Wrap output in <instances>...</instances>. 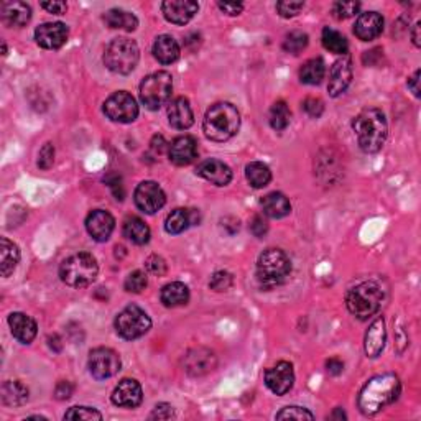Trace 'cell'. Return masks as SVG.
Instances as JSON below:
<instances>
[{
  "instance_id": "1",
  "label": "cell",
  "mask_w": 421,
  "mask_h": 421,
  "mask_svg": "<svg viewBox=\"0 0 421 421\" xmlns=\"http://www.w3.org/2000/svg\"><path fill=\"white\" fill-rule=\"evenodd\" d=\"M401 392L400 379L394 374L377 375L363 385L359 394V408L363 415H377L396 401Z\"/></svg>"
},
{
  "instance_id": "2",
  "label": "cell",
  "mask_w": 421,
  "mask_h": 421,
  "mask_svg": "<svg viewBox=\"0 0 421 421\" xmlns=\"http://www.w3.org/2000/svg\"><path fill=\"white\" fill-rule=\"evenodd\" d=\"M359 147L366 153H377L384 147L389 126L384 112L379 109H366L352 122Z\"/></svg>"
},
{
  "instance_id": "3",
  "label": "cell",
  "mask_w": 421,
  "mask_h": 421,
  "mask_svg": "<svg viewBox=\"0 0 421 421\" xmlns=\"http://www.w3.org/2000/svg\"><path fill=\"white\" fill-rule=\"evenodd\" d=\"M241 127V114L232 104L218 102L206 112L203 128L206 137L213 142H227Z\"/></svg>"
},
{
  "instance_id": "4",
  "label": "cell",
  "mask_w": 421,
  "mask_h": 421,
  "mask_svg": "<svg viewBox=\"0 0 421 421\" xmlns=\"http://www.w3.org/2000/svg\"><path fill=\"white\" fill-rule=\"evenodd\" d=\"M291 274L288 255L280 248H267L257 260V280L265 288H275L285 283Z\"/></svg>"
},
{
  "instance_id": "5",
  "label": "cell",
  "mask_w": 421,
  "mask_h": 421,
  "mask_svg": "<svg viewBox=\"0 0 421 421\" xmlns=\"http://www.w3.org/2000/svg\"><path fill=\"white\" fill-rule=\"evenodd\" d=\"M99 265L95 258L88 252L74 253L66 258L60 267V276L63 283L73 288H84L98 279Z\"/></svg>"
},
{
  "instance_id": "6",
  "label": "cell",
  "mask_w": 421,
  "mask_h": 421,
  "mask_svg": "<svg viewBox=\"0 0 421 421\" xmlns=\"http://www.w3.org/2000/svg\"><path fill=\"white\" fill-rule=\"evenodd\" d=\"M382 300H384V293L380 286L374 281H363L347 291L346 306L349 313L361 321H366L380 309Z\"/></svg>"
},
{
  "instance_id": "7",
  "label": "cell",
  "mask_w": 421,
  "mask_h": 421,
  "mask_svg": "<svg viewBox=\"0 0 421 421\" xmlns=\"http://www.w3.org/2000/svg\"><path fill=\"white\" fill-rule=\"evenodd\" d=\"M140 58L137 43L131 38H114L105 48L104 65L116 74H128L135 69Z\"/></svg>"
},
{
  "instance_id": "8",
  "label": "cell",
  "mask_w": 421,
  "mask_h": 421,
  "mask_svg": "<svg viewBox=\"0 0 421 421\" xmlns=\"http://www.w3.org/2000/svg\"><path fill=\"white\" fill-rule=\"evenodd\" d=\"M173 93V78L166 71H156L147 76L140 84V100L150 111H158L165 105Z\"/></svg>"
},
{
  "instance_id": "9",
  "label": "cell",
  "mask_w": 421,
  "mask_h": 421,
  "mask_svg": "<svg viewBox=\"0 0 421 421\" xmlns=\"http://www.w3.org/2000/svg\"><path fill=\"white\" fill-rule=\"evenodd\" d=\"M152 319L145 311L135 305L123 308L116 318V331L121 338L132 341L138 339L150 331Z\"/></svg>"
},
{
  "instance_id": "10",
  "label": "cell",
  "mask_w": 421,
  "mask_h": 421,
  "mask_svg": "<svg viewBox=\"0 0 421 421\" xmlns=\"http://www.w3.org/2000/svg\"><path fill=\"white\" fill-rule=\"evenodd\" d=\"M88 367L91 375L98 380L111 379L121 370V357L109 347H98L89 354Z\"/></svg>"
},
{
  "instance_id": "11",
  "label": "cell",
  "mask_w": 421,
  "mask_h": 421,
  "mask_svg": "<svg viewBox=\"0 0 421 421\" xmlns=\"http://www.w3.org/2000/svg\"><path fill=\"white\" fill-rule=\"evenodd\" d=\"M104 112L112 122L131 123L138 117V105L131 94L121 91V93L112 94L105 100Z\"/></svg>"
},
{
  "instance_id": "12",
  "label": "cell",
  "mask_w": 421,
  "mask_h": 421,
  "mask_svg": "<svg viewBox=\"0 0 421 421\" xmlns=\"http://www.w3.org/2000/svg\"><path fill=\"white\" fill-rule=\"evenodd\" d=\"M137 208L145 214H155L160 210L166 203V194L161 189V186L155 181H143L137 186L135 193H133Z\"/></svg>"
},
{
  "instance_id": "13",
  "label": "cell",
  "mask_w": 421,
  "mask_h": 421,
  "mask_svg": "<svg viewBox=\"0 0 421 421\" xmlns=\"http://www.w3.org/2000/svg\"><path fill=\"white\" fill-rule=\"evenodd\" d=\"M216 366H218L216 354L206 347L191 349V351L186 352L183 361L186 374H189L191 377H203L206 374H209V372H213L214 368H216Z\"/></svg>"
},
{
  "instance_id": "14",
  "label": "cell",
  "mask_w": 421,
  "mask_h": 421,
  "mask_svg": "<svg viewBox=\"0 0 421 421\" xmlns=\"http://www.w3.org/2000/svg\"><path fill=\"white\" fill-rule=\"evenodd\" d=\"M265 384L275 395H285L295 384L293 366L281 361L265 372Z\"/></svg>"
},
{
  "instance_id": "15",
  "label": "cell",
  "mask_w": 421,
  "mask_h": 421,
  "mask_svg": "<svg viewBox=\"0 0 421 421\" xmlns=\"http://www.w3.org/2000/svg\"><path fill=\"white\" fill-rule=\"evenodd\" d=\"M68 27L61 22L43 23L35 30L36 43L46 50H58L68 41Z\"/></svg>"
},
{
  "instance_id": "16",
  "label": "cell",
  "mask_w": 421,
  "mask_h": 421,
  "mask_svg": "<svg viewBox=\"0 0 421 421\" xmlns=\"http://www.w3.org/2000/svg\"><path fill=\"white\" fill-rule=\"evenodd\" d=\"M199 11V4L194 0H166L161 4L165 18L175 25H186Z\"/></svg>"
},
{
  "instance_id": "17",
  "label": "cell",
  "mask_w": 421,
  "mask_h": 421,
  "mask_svg": "<svg viewBox=\"0 0 421 421\" xmlns=\"http://www.w3.org/2000/svg\"><path fill=\"white\" fill-rule=\"evenodd\" d=\"M143 400L142 387L137 380L123 379L112 392V403L121 408H137Z\"/></svg>"
},
{
  "instance_id": "18",
  "label": "cell",
  "mask_w": 421,
  "mask_h": 421,
  "mask_svg": "<svg viewBox=\"0 0 421 421\" xmlns=\"http://www.w3.org/2000/svg\"><path fill=\"white\" fill-rule=\"evenodd\" d=\"M114 227H116V221L107 210L95 209L86 219V229H88L89 236L98 242L109 241V237L114 232Z\"/></svg>"
},
{
  "instance_id": "19",
  "label": "cell",
  "mask_w": 421,
  "mask_h": 421,
  "mask_svg": "<svg viewBox=\"0 0 421 421\" xmlns=\"http://www.w3.org/2000/svg\"><path fill=\"white\" fill-rule=\"evenodd\" d=\"M168 156L171 163L186 166L198 158V142L193 137L183 135L175 138L168 148Z\"/></svg>"
},
{
  "instance_id": "20",
  "label": "cell",
  "mask_w": 421,
  "mask_h": 421,
  "mask_svg": "<svg viewBox=\"0 0 421 421\" xmlns=\"http://www.w3.org/2000/svg\"><path fill=\"white\" fill-rule=\"evenodd\" d=\"M196 173L216 186H227L232 181V170L221 160H204L196 168Z\"/></svg>"
},
{
  "instance_id": "21",
  "label": "cell",
  "mask_w": 421,
  "mask_h": 421,
  "mask_svg": "<svg viewBox=\"0 0 421 421\" xmlns=\"http://www.w3.org/2000/svg\"><path fill=\"white\" fill-rule=\"evenodd\" d=\"M352 81V63L351 58H342L334 63L331 68V74H329V84L328 91L333 98H339V95L346 93Z\"/></svg>"
},
{
  "instance_id": "22",
  "label": "cell",
  "mask_w": 421,
  "mask_h": 421,
  "mask_svg": "<svg viewBox=\"0 0 421 421\" xmlns=\"http://www.w3.org/2000/svg\"><path fill=\"white\" fill-rule=\"evenodd\" d=\"M384 32V17L379 12L361 13L354 27V33L359 40L372 41Z\"/></svg>"
},
{
  "instance_id": "23",
  "label": "cell",
  "mask_w": 421,
  "mask_h": 421,
  "mask_svg": "<svg viewBox=\"0 0 421 421\" xmlns=\"http://www.w3.org/2000/svg\"><path fill=\"white\" fill-rule=\"evenodd\" d=\"M8 326H11L12 336L22 344H30L36 338V323L28 314L12 313L8 316Z\"/></svg>"
},
{
  "instance_id": "24",
  "label": "cell",
  "mask_w": 421,
  "mask_h": 421,
  "mask_svg": "<svg viewBox=\"0 0 421 421\" xmlns=\"http://www.w3.org/2000/svg\"><path fill=\"white\" fill-rule=\"evenodd\" d=\"M168 122L171 127L178 131H186L194 123V114L191 109L189 100L185 98H176L168 105Z\"/></svg>"
},
{
  "instance_id": "25",
  "label": "cell",
  "mask_w": 421,
  "mask_h": 421,
  "mask_svg": "<svg viewBox=\"0 0 421 421\" xmlns=\"http://www.w3.org/2000/svg\"><path fill=\"white\" fill-rule=\"evenodd\" d=\"M2 20L8 27H25L32 18V8L25 2H6L0 7Z\"/></svg>"
},
{
  "instance_id": "26",
  "label": "cell",
  "mask_w": 421,
  "mask_h": 421,
  "mask_svg": "<svg viewBox=\"0 0 421 421\" xmlns=\"http://www.w3.org/2000/svg\"><path fill=\"white\" fill-rule=\"evenodd\" d=\"M385 341H387L385 321L382 318H379L370 324V328H368V331L366 334V344H363V346H366L367 357L370 359L379 357L385 347Z\"/></svg>"
},
{
  "instance_id": "27",
  "label": "cell",
  "mask_w": 421,
  "mask_h": 421,
  "mask_svg": "<svg viewBox=\"0 0 421 421\" xmlns=\"http://www.w3.org/2000/svg\"><path fill=\"white\" fill-rule=\"evenodd\" d=\"M153 56L161 65H171L180 58V45L173 36L160 35L153 43Z\"/></svg>"
},
{
  "instance_id": "28",
  "label": "cell",
  "mask_w": 421,
  "mask_h": 421,
  "mask_svg": "<svg viewBox=\"0 0 421 421\" xmlns=\"http://www.w3.org/2000/svg\"><path fill=\"white\" fill-rule=\"evenodd\" d=\"M262 209L265 216L272 219H281L291 213V204L288 198L281 193H270L262 199Z\"/></svg>"
},
{
  "instance_id": "29",
  "label": "cell",
  "mask_w": 421,
  "mask_h": 421,
  "mask_svg": "<svg viewBox=\"0 0 421 421\" xmlns=\"http://www.w3.org/2000/svg\"><path fill=\"white\" fill-rule=\"evenodd\" d=\"M160 298L166 308H178V306H183L189 301V290L181 281H173V283L165 285L161 288Z\"/></svg>"
},
{
  "instance_id": "30",
  "label": "cell",
  "mask_w": 421,
  "mask_h": 421,
  "mask_svg": "<svg viewBox=\"0 0 421 421\" xmlns=\"http://www.w3.org/2000/svg\"><path fill=\"white\" fill-rule=\"evenodd\" d=\"M196 222V210L178 208L171 210L165 221V229L168 234H181Z\"/></svg>"
},
{
  "instance_id": "31",
  "label": "cell",
  "mask_w": 421,
  "mask_h": 421,
  "mask_svg": "<svg viewBox=\"0 0 421 421\" xmlns=\"http://www.w3.org/2000/svg\"><path fill=\"white\" fill-rule=\"evenodd\" d=\"M20 262V248L8 239L2 237L0 241V267H2V276H11Z\"/></svg>"
},
{
  "instance_id": "32",
  "label": "cell",
  "mask_w": 421,
  "mask_h": 421,
  "mask_svg": "<svg viewBox=\"0 0 421 421\" xmlns=\"http://www.w3.org/2000/svg\"><path fill=\"white\" fill-rule=\"evenodd\" d=\"M104 22L109 28L133 32L138 27V18L122 8H111L104 13Z\"/></svg>"
},
{
  "instance_id": "33",
  "label": "cell",
  "mask_w": 421,
  "mask_h": 421,
  "mask_svg": "<svg viewBox=\"0 0 421 421\" xmlns=\"http://www.w3.org/2000/svg\"><path fill=\"white\" fill-rule=\"evenodd\" d=\"M123 236L137 246H143L150 241V227L140 218H128L123 222Z\"/></svg>"
},
{
  "instance_id": "34",
  "label": "cell",
  "mask_w": 421,
  "mask_h": 421,
  "mask_svg": "<svg viewBox=\"0 0 421 421\" xmlns=\"http://www.w3.org/2000/svg\"><path fill=\"white\" fill-rule=\"evenodd\" d=\"M28 400V389L22 382L8 380L2 385V403L7 406H20Z\"/></svg>"
},
{
  "instance_id": "35",
  "label": "cell",
  "mask_w": 421,
  "mask_h": 421,
  "mask_svg": "<svg viewBox=\"0 0 421 421\" xmlns=\"http://www.w3.org/2000/svg\"><path fill=\"white\" fill-rule=\"evenodd\" d=\"M324 74H326V65L323 58H313L303 65L300 71V79L305 84L316 86L324 79Z\"/></svg>"
},
{
  "instance_id": "36",
  "label": "cell",
  "mask_w": 421,
  "mask_h": 421,
  "mask_svg": "<svg viewBox=\"0 0 421 421\" xmlns=\"http://www.w3.org/2000/svg\"><path fill=\"white\" fill-rule=\"evenodd\" d=\"M246 176L252 188L255 189L265 188L272 181V171L269 166L262 163V161H252V163H248L246 166Z\"/></svg>"
},
{
  "instance_id": "37",
  "label": "cell",
  "mask_w": 421,
  "mask_h": 421,
  "mask_svg": "<svg viewBox=\"0 0 421 421\" xmlns=\"http://www.w3.org/2000/svg\"><path fill=\"white\" fill-rule=\"evenodd\" d=\"M323 45L326 50L331 53H336V55H346L349 50V43L346 40V36L342 33H339L338 30H333V28L326 27L323 30Z\"/></svg>"
},
{
  "instance_id": "38",
  "label": "cell",
  "mask_w": 421,
  "mask_h": 421,
  "mask_svg": "<svg viewBox=\"0 0 421 421\" xmlns=\"http://www.w3.org/2000/svg\"><path fill=\"white\" fill-rule=\"evenodd\" d=\"M290 119H291V112L288 105H286V102H283V100H279V102L272 105L269 121H270V127L274 128V131L276 132L285 131V128L290 126Z\"/></svg>"
},
{
  "instance_id": "39",
  "label": "cell",
  "mask_w": 421,
  "mask_h": 421,
  "mask_svg": "<svg viewBox=\"0 0 421 421\" xmlns=\"http://www.w3.org/2000/svg\"><path fill=\"white\" fill-rule=\"evenodd\" d=\"M308 46V35L303 32H291L285 36L283 50L290 55H300Z\"/></svg>"
},
{
  "instance_id": "40",
  "label": "cell",
  "mask_w": 421,
  "mask_h": 421,
  "mask_svg": "<svg viewBox=\"0 0 421 421\" xmlns=\"http://www.w3.org/2000/svg\"><path fill=\"white\" fill-rule=\"evenodd\" d=\"M147 285H148V279L142 270H135L132 272V274H128V276L126 279V283H123L126 290L131 291V293H142V291L147 288Z\"/></svg>"
},
{
  "instance_id": "41",
  "label": "cell",
  "mask_w": 421,
  "mask_h": 421,
  "mask_svg": "<svg viewBox=\"0 0 421 421\" xmlns=\"http://www.w3.org/2000/svg\"><path fill=\"white\" fill-rule=\"evenodd\" d=\"M65 420H102V415L89 406H73L66 411Z\"/></svg>"
},
{
  "instance_id": "42",
  "label": "cell",
  "mask_w": 421,
  "mask_h": 421,
  "mask_svg": "<svg viewBox=\"0 0 421 421\" xmlns=\"http://www.w3.org/2000/svg\"><path fill=\"white\" fill-rule=\"evenodd\" d=\"M276 420H313L314 415L309 410L303 408V406H286L281 411H279L275 416Z\"/></svg>"
},
{
  "instance_id": "43",
  "label": "cell",
  "mask_w": 421,
  "mask_h": 421,
  "mask_svg": "<svg viewBox=\"0 0 421 421\" xmlns=\"http://www.w3.org/2000/svg\"><path fill=\"white\" fill-rule=\"evenodd\" d=\"M359 8H361L359 2H336L333 6V13L338 20H346V18L356 15Z\"/></svg>"
},
{
  "instance_id": "44",
  "label": "cell",
  "mask_w": 421,
  "mask_h": 421,
  "mask_svg": "<svg viewBox=\"0 0 421 421\" xmlns=\"http://www.w3.org/2000/svg\"><path fill=\"white\" fill-rule=\"evenodd\" d=\"M232 275L229 274V272H216L213 276H210L209 286L210 290L214 291H227L232 286Z\"/></svg>"
},
{
  "instance_id": "45",
  "label": "cell",
  "mask_w": 421,
  "mask_h": 421,
  "mask_svg": "<svg viewBox=\"0 0 421 421\" xmlns=\"http://www.w3.org/2000/svg\"><path fill=\"white\" fill-rule=\"evenodd\" d=\"M145 267L147 270L150 272V274L153 275H158V276H163L166 274V270H168V265H166L165 258L160 257V255H150L145 260Z\"/></svg>"
},
{
  "instance_id": "46",
  "label": "cell",
  "mask_w": 421,
  "mask_h": 421,
  "mask_svg": "<svg viewBox=\"0 0 421 421\" xmlns=\"http://www.w3.org/2000/svg\"><path fill=\"white\" fill-rule=\"evenodd\" d=\"M53 163H55V147L53 143H45L38 155V166L41 170H50Z\"/></svg>"
},
{
  "instance_id": "47",
  "label": "cell",
  "mask_w": 421,
  "mask_h": 421,
  "mask_svg": "<svg viewBox=\"0 0 421 421\" xmlns=\"http://www.w3.org/2000/svg\"><path fill=\"white\" fill-rule=\"evenodd\" d=\"M305 2H279L276 4V12L280 13L283 18H291L296 17L298 13L303 11Z\"/></svg>"
},
{
  "instance_id": "48",
  "label": "cell",
  "mask_w": 421,
  "mask_h": 421,
  "mask_svg": "<svg viewBox=\"0 0 421 421\" xmlns=\"http://www.w3.org/2000/svg\"><path fill=\"white\" fill-rule=\"evenodd\" d=\"M303 111L308 114L311 119H319L324 112V104L323 100L316 99V98H308L303 102Z\"/></svg>"
},
{
  "instance_id": "49",
  "label": "cell",
  "mask_w": 421,
  "mask_h": 421,
  "mask_svg": "<svg viewBox=\"0 0 421 421\" xmlns=\"http://www.w3.org/2000/svg\"><path fill=\"white\" fill-rule=\"evenodd\" d=\"M173 406L168 405V403H160L155 406V410H153V413L150 415L152 420H170L173 418Z\"/></svg>"
},
{
  "instance_id": "50",
  "label": "cell",
  "mask_w": 421,
  "mask_h": 421,
  "mask_svg": "<svg viewBox=\"0 0 421 421\" xmlns=\"http://www.w3.org/2000/svg\"><path fill=\"white\" fill-rule=\"evenodd\" d=\"M250 231L255 237H263L267 231H269V224H267V221L262 216H255L250 222Z\"/></svg>"
},
{
  "instance_id": "51",
  "label": "cell",
  "mask_w": 421,
  "mask_h": 421,
  "mask_svg": "<svg viewBox=\"0 0 421 421\" xmlns=\"http://www.w3.org/2000/svg\"><path fill=\"white\" fill-rule=\"evenodd\" d=\"M73 392H74V387L71 382H60L55 389V396L58 400H68L69 396L73 395Z\"/></svg>"
},
{
  "instance_id": "52",
  "label": "cell",
  "mask_w": 421,
  "mask_h": 421,
  "mask_svg": "<svg viewBox=\"0 0 421 421\" xmlns=\"http://www.w3.org/2000/svg\"><path fill=\"white\" fill-rule=\"evenodd\" d=\"M105 183H107L109 188L112 189V193H114V196H116V199H119V201L123 199V196H126V193H123L122 181H121V178H119V176H114V178H111V176H109V178L105 180Z\"/></svg>"
},
{
  "instance_id": "53",
  "label": "cell",
  "mask_w": 421,
  "mask_h": 421,
  "mask_svg": "<svg viewBox=\"0 0 421 421\" xmlns=\"http://www.w3.org/2000/svg\"><path fill=\"white\" fill-rule=\"evenodd\" d=\"M218 7L221 8L224 13H227V15L236 17L243 11V6L241 2H219Z\"/></svg>"
},
{
  "instance_id": "54",
  "label": "cell",
  "mask_w": 421,
  "mask_h": 421,
  "mask_svg": "<svg viewBox=\"0 0 421 421\" xmlns=\"http://www.w3.org/2000/svg\"><path fill=\"white\" fill-rule=\"evenodd\" d=\"M41 7L55 15H63L68 11V4L66 2H41Z\"/></svg>"
},
{
  "instance_id": "55",
  "label": "cell",
  "mask_w": 421,
  "mask_h": 421,
  "mask_svg": "<svg viewBox=\"0 0 421 421\" xmlns=\"http://www.w3.org/2000/svg\"><path fill=\"white\" fill-rule=\"evenodd\" d=\"M165 147H166V142H165L163 137H161V135L153 137V140L150 143V150L153 152V155H161V153H163V150H165Z\"/></svg>"
},
{
  "instance_id": "56",
  "label": "cell",
  "mask_w": 421,
  "mask_h": 421,
  "mask_svg": "<svg viewBox=\"0 0 421 421\" xmlns=\"http://www.w3.org/2000/svg\"><path fill=\"white\" fill-rule=\"evenodd\" d=\"M326 368H328L329 374L339 375V374H342L344 363L339 361V359H329V361L326 362Z\"/></svg>"
},
{
  "instance_id": "57",
  "label": "cell",
  "mask_w": 421,
  "mask_h": 421,
  "mask_svg": "<svg viewBox=\"0 0 421 421\" xmlns=\"http://www.w3.org/2000/svg\"><path fill=\"white\" fill-rule=\"evenodd\" d=\"M408 89L415 94V98H420V69L415 71V74L408 79Z\"/></svg>"
},
{
  "instance_id": "58",
  "label": "cell",
  "mask_w": 421,
  "mask_h": 421,
  "mask_svg": "<svg viewBox=\"0 0 421 421\" xmlns=\"http://www.w3.org/2000/svg\"><path fill=\"white\" fill-rule=\"evenodd\" d=\"M48 346H50L55 352H61V349H63V342H61L58 334H53V336L48 338Z\"/></svg>"
},
{
  "instance_id": "59",
  "label": "cell",
  "mask_w": 421,
  "mask_h": 421,
  "mask_svg": "<svg viewBox=\"0 0 421 421\" xmlns=\"http://www.w3.org/2000/svg\"><path fill=\"white\" fill-rule=\"evenodd\" d=\"M420 27H421V23L418 22L416 23V25L413 27V33H411V38H413V43H415V46H421V40H420Z\"/></svg>"
}]
</instances>
